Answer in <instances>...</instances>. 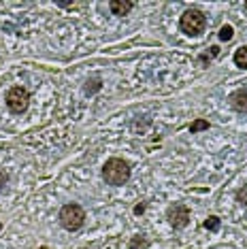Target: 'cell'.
<instances>
[{"mask_svg": "<svg viewBox=\"0 0 247 249\" xmlns=\"http://www.w3.org/2000/svg\"><path fill=\"white\" fill-rule=\"evenodd\" d=\"M130 164L122 158H109L103 166V179L109 185H124L130 179Z\"/></svg>", "mask_w": 247, "mask_h": 249, "instance_id": "obj_1", "label": "cell"}, {"mask_svg": "<svg viewBox=\"0 0 247 249\" xmlns=\"http://www.w3.org/2000/svg\"><path fill=\"white\" fill-rule=\"evenodd\" d=\"M58 222L64 230L69 232H75L79 230L83 222H86V211H83L81 205H77V202H71V205H64L60 209V215H58Z\"/></svg>", "mask_w": 247, "mask_h": 249, "instance_id": "obj_2", "label": "cell"}, {"mask_svg": "<svg viewBox=\"0 0 247 249\" xmlns=\"http://www.w3.org/2000/svg\"><path fill=\"white\" fill-rule=\"evenodd\" d=\"M205 26H207V18L203 11H198V9L183 11L181 19H179V28L188 36H200L205 32Z\"/></svg>", "mask_w": 247, "mask_h": 249, "instance_id": "obj_3", "label": "cell"}, {"mask_svg": "<svg viewBox=\"0 0 247 249\" xmlns=\"http://www.w3.org/2000/svg\"><path fill=\"white\" fill-rule=\"evenodd\" d=\"M28 105H30V94H28L26 88L15 86L7 92V107L11 113L19 115V113H24L28 109Z\"/></svg>", "mask_w": 247, "mask_h": 249, "instance_id": "obj_4", "label": "cell"}, {"mask_svg": "<svg viewBox=\"0 0 247 249\" xmlns=\"http://www.w3.org/2000/svg\"><path fill=\"white\" fill-rule=\"evenodd\" d=\"M166 219L171 222L173 228L181 230L190 224V209L183 202H175V205H171L166 209Z\"/></svg>", "mask_w": 247, "mask_h": 249, "instance_id": "obj_5", "label": "cell"}, {"mask_svg": "<svg viewBox=\"0 0 247 249\" xmlns=\"http://www.w3.org/2000/svg\"><path fill=\"white\" fill-rule=\"evenodd\" d=\"M228 103L234 111H239V113L247 111V89H237V92H232L228 96Z\"/></svg>", "mask_w": 247, "mask_h": 249, "instance_id": "obj_6", "label": "cell"}, {"mask_svg": "<svg viewBox=\"0 0 247 249\" xmlns=\"http://www.w3.org/2000/svg\"><path fill=\"white\" fill-rule=\"evenodd\" d=\"M134 2H130V0H111L109 2V9L111 13L117 15V18H124V15H128L132 11Z\"/></svg>", "mask_w": 247, "mask_h": 249, "instance_id": "obj_7", "label": "cell"}, {"mask_svg": "<svg viewBox=\"0 0 247 249\" xmlns=\"http://www.w3.org/2000/svg\"><path fill=\"white\" fill-rule=\"evenodd\" d=\"M234 64H237L239 69H247V45L245 47H239L237 52H234Z\"/></svg>", "mask_w": 247, "mask_h": 249, "instance_id": "obj_8", "label": "cell"}, {"mask_svg": "<svg viewBox=\"0 0 247 249\" xmlns=\"http://www.w3.org/2000/svg\"><path fill=\"white\" fill-rule=\"evenodd\" d=\"M203 130H209V122L207 120H196L190 124V132L192 134H198V132H203Z\"/></svg>", "mask_w": 247, "mask_h": 249, "instance_id": "obj_9", "label": "cell"}, {"mask_svg": "<svg viewBox=\"0 0 247 249\" xmlns=\"http://www.w3.org/2000/svg\"><path fill=\"white\" fill-rule=\"evenodd\" d=\"M203 226L207 230H211V232H217V230H220V217H217V215H209V217L205 219Z\"/></svg>", "mask_w": 247, "mask_h": 249, "instance_id": "obj_10", "label": "cell"}, {"mask_svg": "<svg viewBox=\"0 0 247 249\" xmlns=\"http://www.w3.org/2000/svg\"><path fill=\"white\" fill-rule=\"evenodd\" d=\"M232 36H234L232 26H222V30H220V41H230Z\"/></svg>", "mask_w": 247, "mask_h": 249, "instance_id": "obj_11", "label": "cell"}, {"mask_svg": "<svg viewBox=\"0 0 247 249\" xmlns=\"http://www.w3.org/2000/svg\"><path fill=\"white\" fill-rule=\"evenodd\" d=\"M234 198H237V202H241V205L247 207V185H243V188L234 194Z\"/></svg>", "mask_w": 247, "mask_h": 249, "instance_id": "obj_12", "label": "cell"}, {"mask_svg": "<svg viewBox=\"0 0 247 249\" xmlns=\"http://www.w3.org/2000/svg\"><path fill=\"white\" fill-rule=\"evenodd\" d=\"M96 89H100V81H98V79H92V81H88V86H86V92L88 94L96 92Z\"/></svg>", "mask_w": 247, "mask_h": 249, "instance_id": "obj_13", "label": "cell"}, {"mask_svg": "<svg viewBox=\"0 0 247 249\" xmlns=\"http://www.w3.org/2000/svg\"><path fill=\"white\" fill-rule=\"evenodd\" d=\"M7 179H9V177H7V173H4V171H0V188H2V185L7 183Z\"/></svg>", "mask_w": 247, "mask_h": 249, "instance_id": "obj_14", "label": "cell"}, {"mask_svg": "<svg viewBox=\"0 0 247 249\" xmlns=\"http://www.w3.org/2000/svg\"><path fill=\"white\" fill-rule=\"evenodd\" d=\"M145 211V205H137V207H134V213H137V215H141Z\"/></svg>", "mask_w": 247, "mask_h": 249, "instance_id": "obj_15", "label": "cell"}, {"mask_svg": "<svg viewBox=\"0 0 247 249\" xmlns=\"http://www.w3.org/2000/svg\"><path fill=\"white\" fill-rule=\"evenodd\" d=\"M243 7H245V13H247V0H245V2H243Z\"/></svg>", "mask_w": 247, "mask_h": 249, "instance_id": "obj_16", "label": "cell"}, {"mask_svg": "<svg viewBox=\"0 0 247 249\" xmlns=\"http://www.w3.org/2000/svg\"><path fill=\"white\" fill-rule=\"evenodd\" d=\"M0 230H2V222H0Z\"/></svg>", "mask_w": 247, "mask_h": 249, "instance_id": "obj_17", "label": "cell"}, {"mask_svg": "<svg viewBox=\"0 0 247 249\" xmlns=\"http://www.w3.org/2000/svg\"><path fill=\"white\" fill-rule=\"evenodd\" d=\"M38 249H47V247H38Z\"/></svg>", "mask_w": 247, "mask_h": 249, "instance_id": "obj_18", "label": "cell"}]
</instances>
